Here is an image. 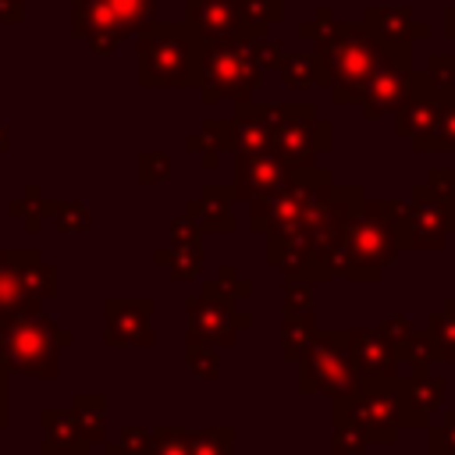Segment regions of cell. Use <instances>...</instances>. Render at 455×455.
I'll list each match as a JSON object with an SVG mask.
<instances>
[{"instance_id":"52a82bcc","label":"cell","mask_w":455,"mask_h":455,"mask_svg":"<svg viewBox=\"0 0 455 455\" xmlns=\"http://www.w3.org/2000/svg\"><path fill=\"white\" fill-rule=\"evenodd\" d=\"M153 448H156V455H188V441L178 430H160Z\"/></svg>"},{"instance_id":"7a4b0ae2","label":"cell","mask_w":455,"mask_h":455,"mask_svg":"<svg viewBox=\"0 0 455 455\" xmlns=\"http://www.w3.org/2000/svg\"><path fill=\"white\" fill-rule=\"evenodd\" d=\"M75 4H78L75 32L85 36L96 50L117 46L153 11V0H75Z\"/></svg>"},{"instance_id":"8992f818","label":"cell","mask_w":455,"mask_h":455,"mask_svg":"<svg viewBox=\"0 0 455 455\" xmlns=\"http://www.w3.org/2000/svg\"><path fill=\"white\" fill-rule=\"evenodd\" d=\"M188 455H231V434L228 430H203L188 437Z\"/></svg>"},{"instance_id":"ba28073f","label":"cell","mask_w":455,"mask_h":455,"mask_svg":"<svg viewBox=\"0 0 455 455\" xmlns=\"http://www.w3.org/2000/svg\"><path fill=\"white\" fill-rule=\"evenodd\" d=\"M0 419H4V380H0Z\"/></svg>"},{"instance_id":"3957f363","label":"cell","mask_w":455,"mask_h":455,"mask_svg":"<svg viewBox=\"0 0 455 455\" xmlns=\"http://www.w3.org/2000/svg\"><path fill=\"white\" fill-rule=\"evenodd\" d=\"M4 359L21 373H50L57 366V348L46 323L21 320L4 334Z\"/></svg>"},{"instance_id":"6da1fadb","label":"cell","mask_w":455,"mask_h":455,"mask_svg":"<svg viewBox=\"0 0 455 455\" xmlns=\"http://www.w3.org/2000/svg\"><path fill=\"white\" fill-rule=\"evenodd\" d=\"M199 78V43L181 25H156L139 43V82L188 85Z\"/></svg>"},{"instance_id":"277c9868","label":"cell","mask_w":455,"mask_h":455,"mask_svg":"<svg viewBox=\"0 0 455 455\" xmlns=\"http://www.w3.org/2000/svg\"><path fill=\"white\" fill-rule=\"evenodd\" d=\"M203 82H206V92L210 96H217V92L242 96L245 89H252L259 82V68L245 57L242 46H217V50L206 53Z\"/></svg>"},{"instance_id":"5b68a950","label":"cell","mask_w":455,"mask_h":455,"mask_svg":"<svg viewBox=\"0 0 455 455\" xmlns=\"http://www.w3.org/2000/svg\"><path fill=\"white\" fill-rule=\"evenodd\" d=\"M235 18H238L235 0H199V4L192 7V21L203 25L210 36L228 32V28L235 25Z\"/></svg>"}]
</instances>
